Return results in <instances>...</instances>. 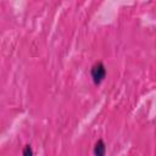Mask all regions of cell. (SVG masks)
<instances>
[{"label": "cell", "instance_id": "obj_3", "mask_svg": "<svg viewBox=\"0 0 156 156\" xmlns=\"http://www.w3.org/2000/svg\"><path fill=\"white\" fill-rule=\"evenodd\" d=\"M22 154H23L24 156H32V155H33V151H32V149H30L29 145H26L24 149H23V151H22Z\"/></svg>", "mask_w": 156, "mask_h": 156}, {"label": "cell", "instance_id": "obj_1", "mask_svg": "<svg viewBox=\"0 0 156 156\" xmlns=\"http://www.w3.org/2000/svg\"><path fill=\"white\" fill-rule=\"evenodd\" d=\"M91 78H93V82L95 84H100L105 77H106V69H105V66L102 62H95L91 67Z\"/></svg>", "mask_w": 156, "mask_h": 156}, {"label": "cell", "instance_id": "obj_2", "mask_svg": "<svg viewBox=\"0 0 156 156\" xmlns=\"http://www.w3.org/2000/svg\"><path fill=\"white\" fill-rule=\"evenodd\" d=\"M105 152H106L105 144H104V141L100 139V140L96 141V144H95V146H94V155H96V156H104Z\"/></svg>", "mask_w": 156, "mask_h": 156}]
</instances>
